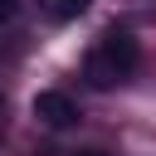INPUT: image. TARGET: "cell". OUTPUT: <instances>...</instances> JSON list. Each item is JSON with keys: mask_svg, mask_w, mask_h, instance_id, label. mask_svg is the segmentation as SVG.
Instances as JSON below:
<instances>
[{"mask_svg": "<svg viewBox=\"0 0 156 156\" xmlns=\"http://www.w3.org/2000/svg\"><path fill=\"white\" fill-rule=\"evenodd\" d=\"M34 117L44 122V127H54V132H63V127H73L83 112H78V102L68 98V93H58V88H44V93H34Z\"/></svg>", "mask_w": 156, "mask_h": 156, "instance_id": "cell-1", "label": "cell"}, {"mask_svg": "<svg viewBox=\"0 0 156 156\" xmlns=\"http://www.w3.org/2000/svg\"><path fill=\"white\" fill-rule=\"evenodd\" d=\"M98 49H102V54L117 63V73H122V78H132V73H136V58H141V49H136L132 29H117V24H112V29L98 39Z\"/></svg>", "mask_w": 156, "mask_h": 156, "instance_id": "cell-2", "label": "cell"}, {"mask_svg": "<svg viewBox=\"0 0 156 156\" xmlns=\"http://www.w3.org/2000/svg\"><path fill=\"white\" fill-rule=\"evenodd\" d=\"M39 5H44V15H49V20L68 24V20H78V15H83L93 0H39Z\"/></svg>", "mask_w": 156, "mask_h": 156, "instance_id": "cell-3", "label": "cell"}, {"mask_svg": "<svg viewBox=\"0 0 156 156\" xmlns=\"http://www.w3.org/2000/svg\"><path fill=\"white\" fill-rule=\"evenodd\" d=\"M15 15H20V0H0V24H10Z\"/></svg>", "mask_w": 156, "mask_h": 156, "instance_id": "cell-4", "label": "cell"}, {"mask_svg": "<svg viewBox=\"0 0 156 156\" xmlns=\"http://www.w3.org/2000/svg\"><path fill=\"white\" fill-rule=\"evenodd\" d=\"M68 156H107V151H98V146H88V151H68Z\"/></svg>", "mask_w": 156, "mask_h": 156, "instance_id": "cell-5", "label": "cell"}, {"mask_svg": "<svg viewBox=\"0 0 156 156\" xmlns=\"http://www.w3.org/2000/svg\"><path fill=\"white\" fill-rule=\"evenodd\" d=\"M0 136H5V98H0Z\"/></svg>", "mask_w": 156, "mask_h": 156, "instance_id": "cell-6", "label": "cell"}]
</instances>
